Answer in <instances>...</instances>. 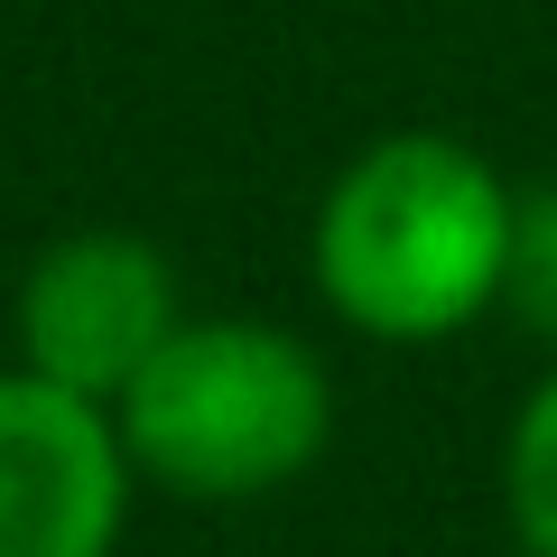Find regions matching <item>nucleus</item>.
<instances>
[{
    "label": "nucleus",
    "instance_id": "nucleus-1",
    "mask_svg": "<svg viewBox=\"0 0 557 557\" xmlns=\"http://www.w3.org/2000/svg\"><path fill=\"white\" fill-rule=\"evenodd\" d=\"M520 196L483 149L446 131H381L325 177L307 270L335 325L362 344H446L483 325L511 288Z\"/></svg>",
    "mask_w": 557,
    "mask_h": 557
},
{
    "label": "nucleus",
    "instance_id": "nucleus-2",
    "mask_svg": "<svg viewBox=\"0 0 557 557\" xmlns=\"http://www.w3.org/2000/svg\"><path fill=\"white\" fill-rule=\"evenodd\" d=\"M139 483L177 502H260L335 446V372L270 317H177V335L112 399Z\"/></svg>",
    "mask_w": 557,
    "mask_h": 557
},
{
    "label": "nucleus",
    "instance_id": "nucleus-3",
    "mask_svg": "<svg viewBox=\"0 0 557 557\" xmlns=\"http://www.w3.org/2000/svg\"><path fill=\"white\" fill-rule=\"evenodd\" d=\"M177 270H168L159 242L121 233V223H84V233H57L38 260L20 270V362L65 391L102 399L112 409L139 381V362L177 335Z\"/></svg>",
    "mask_w": 557,
    "mask_h": 557
},
{
    "label": "nucleus",
    "instance_id": "nucleus-4",
    "mask_svg": "<svg viewBox=\"0 0 557 557\" xmlns=\"http://www.w3.org/2000/svg\"><path fill=\"white\" fill-rule=\"evenodd\" d=\"M139 465L112 409L10 362L0 372V557H121Z\"/></svg>",
    "mask_w": 557,
    "mask_h": 557
},
{
    "label": "nucleus",
    "instance_id": "nucleus-5",
    "mask_svg": "<svg viewBox=\"0 0 557 557\" xmlns=\"http://www.w3.org/2000/svg\"><path fill=\"white\" fill-rule=\"evenodd\" d=\"M502 520L520 557H557V362L502 428Z\"/></svg>",
    "mask_w": 557,
    "mask_h": 557
},
{
    "label": "nucleus",
    "instance_id": "nucleus-6",
    "mask_svg": "<svg viewBox=\"0 0 557 557\" xmlns=\"http://www.w3.org/2000/svg\"><path fill=\"white\" fill-rule=\"evenodd\" d=\"M520 325L557 354V186H530L520 196V223H511V288H502Z\"/></svg>",
    "mask_w": 557,
    "mask_h": 557
}]
</instances>
